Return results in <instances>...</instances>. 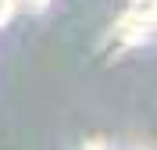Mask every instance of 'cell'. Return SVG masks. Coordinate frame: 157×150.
<instances>
[{
  "instance_id": "2",
  "label": "cell",
  "mask_w": 157,
  "mask_h": 150,
  "mask_svg": "<svg viewBox=\"0 0 157 150\" xmlns=\"http://www.w3.org/2000/svg\"><path fill=\"white\" fill-rule=\"evenodd\" d=\"M132 7H154V0H132Z\"/></svg>"
},
{
  "instance_id": "1",
  "label": "cell",
  "mask_w": 157,
  "mask_h": 150,
  "mask_svg": "<svg viewBox=\"0 0 157 150\" xmlns=\"http://www.w3.org/2000/svg\"><path fill=\"white\" fill-rule=\"evenodd\" d=\"M114 36H118L121 47L150 43V36H154V7H128L114 21Z\"/></svg>"
}]
</instances>
